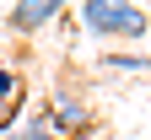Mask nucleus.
I'll return each instance as SVG.
<instances>
[{
  "label": "nucleus",
  "instance_id": "3",
  "mask_svg": "<svg viewBox=\"0 0 151 140\" xmlns=\"http://www.w3.org/2000/svg\"><path fill=\"white\" fill-rule=\"evenodd\" d=\"M60 16H65L60 0H16L6 11V22H11V32H43V27L60 22Z\"/></svg>",
  "mask_w": 151,
  "mask_h": 140
},
{
  "label": "nucleus",
  "instance_id": "2",
  "mask_svg": "<svg viewBox=\"0 0 151 140\" xmlns=\"http://www.w3.org/2000/svg\"><path fill=\"white\" fill-rule=\"evenodd\" d=\"M43 118H49V129L60 135V140H81L86 124H92V103H86L81 92H54V103L43 108Z\"/></svg>",
  "mask_w": 151,
  "mask_h": 140
},
{
  "label": "nucleus",
  "instance_id": "1",
  "mask_svg": "<svg viewBox=\"0 0 151 140\" xmlns=\"http://www.w3.org/2000/svg\"><path fill=\"white\" fill-rule=\"evenodd\" d=\"M76 22H81L92 38H146L151 16L129 0H81L76 6Z\"/></svg>",
  "mask_w": 151,
  "mask_h": 140
},
{
  "label": "nucleus",
  "instance_id": "4",
  "mask_svg": "<svg viewBox=\"0 0 151 140\" xmlns=\"http://www.w3.org/2000/svg\"><path fill=\"white\" fill-rule=\"evenodd\" d=\"M103 70H151V54H103Z\"/></svg>",
  "mask_w": 151,
  "mask_h": 140
},
{
  "label": "nucleus",
  "instance_id": "5",
  "mask_svg": "<svg viewBox=\"0 0 151 140\" xmlns=\"http://www.w3.org/2000/svg\"><path fill=\"white\" fill-rule=\"evenodd\" d=\"M11 97H16V75H11V70H0V103H11Z\"/></svg>",
  "mask_w": 151,
  "mask_h": 140
}]
</instances>
